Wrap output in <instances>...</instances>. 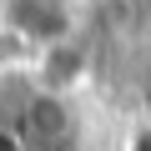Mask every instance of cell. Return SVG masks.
Listing matches in <instances>:
<instances>
[{
  "label": "cell",
  "mask_w": 151,
  "mask_h": 151,
  "mask_svg": "<svg viewBox=\"0 0 151 151\" xmlns=\"http://www.w3.org/2000/svg\"><path fill=\"white\" fill-rule=\"evenodd\" d=\"M0 30L35 55L76 35V0H0Z\"/></svg>",
  "instance_id": "6da1fadb"
},
{
  "label": "cell",
  "mask_w": 151,
  "mask_h": 151,
  "mask_svg": "<svg viewBox=\"0 0 151 151\" xmlns=\"http://www.w3.org/2000/svg\"><path fill=\"white\" fill-rule=\"evenodd\" d=\"M86 70H91V60H86V45L76 40V35L30 55V81L40 91H55V96H70L76 86L86 81Z\"/></svg>",
  "instance_id": "3957f363"
},
{
  "label": "cell",
  "mask_w": 151,
  "mask_h": 151,
  "mask_svg": "<svg viewBox=\"0 0 151 151\" xmlns=\"http://www.w3.org/2000/svg\"><path fill=\"white\" fill-rule=\"evenodd\" d=\"M0 151H30V146H25V136H20V126H15V116H10V111H0Z\"/></svg>",
  "instance_id": "277c9868"
},
{
  "label": "cell",
  "mask_w": 151,
  "mask_h": 151,
  "mask_svg": "<svg viewBox=\"0 0 151 151\" xmlns=\"http://www.w3.org/2000/svg\"><path fill=\"white\" fill-rule=\"evenodd\" d=\"M10 116H15V126H20V136H25V146H30V151H55V146H65V141L76 136L70 96L40 91V86H30V91H25V101H20Z\"/></svg>",
  "instance_id": "7a4b0ae2"
},
{
  "label": "cell",
  "mask_w": 151,
  "mask_h": 151,
  "mask_svg": "<svg viewBox=\"0 0 151 151\" xmlns=\"http://www.w3.org/2000/svg\"><path fill=\"white\" fill-rule=\"evenodd\" d=\"M126 151H151V121H136L126 131Z\"/></svg>",
  "instance_id": "5b68a950"
}]
</instances>
